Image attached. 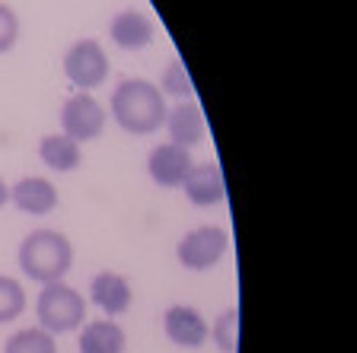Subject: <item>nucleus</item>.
I'll use <instances>...</instances> for the list:
<instances>
[{
    "label": "nucleus",
    "instance_id": "f257e3e1",
    "mask_svg": "<svg viewBox=\"0 0 357 353\" xmlns=\"http://www.w3.org/2000/svg\"><path fill=\"white\" fill-rule=\"evenodd\" d=\"M112 115L128 134H153L166 121L163 93L153 83L134 77L115 86L112 93Z\"/></svg>",
    "mask_w": 357,
    "mask_h": 353
},
{
    "label": "nucleus",
    "instance_id": "f03ea898",
    "mask_svg": "<svg viewBox=\"0 0 357 353\" xmlns=\"http://www.w3.org/2000/svg\"><path fill=\"white\" fill-rule=\"evenodd\" d=\"M16 261H20L22 274L29 280L58 283L70 271V265H74V245L58 229H36V233H29L22 239Z\"/></svg>",
    "mask_w": 357,
    "mask_h": 353
},
{
    "label": "nucleus",
    "instance_id": "7ed1b4c3",
    "mask_svg": "<svg viewBox=\"0 0 357 353\" xmlns=\"http://www.w3.org/2000/svg\"><path fill=\"white\" fill-rule=\"evenodd\" d=\"M38 322L48 334H64V331H74L77 324L83 322L86 315V302L83 296L77 293L74 287L67 283H45V290L38 293Z\"/></svg>",
    "mask_w": 357,
    "mask_h": 353
},
{
    "label": "nucleus",
    "instance_id": "20e7f679",
    "mask_svg": "<svg viewBox=\"0 0 357 353\" xmlns=\"http://www.w3.org/2000/svg\"><path fill=\"white\" fill-rule=\"evenodd\" d=\"M64 74L67 80L80 89H96L109 77V54L102 52V45L93 38H80L67 48L64 54Z\"/></svg>",
    "mask_w": 357,
    "mask_h": 353
},
{
    "label": "nucleus",
    "instance_id": "39448f33",
    "mask_svg": "<svg viewBox=\"0 0 357 353\" xmlns=\"http://www.w3.org/2000/svg\"><path fill=\"white\" fill-rule=\"evenodd\" d=\"M227 251V233L220 226H198L178 242V261L188 271H208Z\"/></svg>",
    "mask_w": 357,
    "mask_h": 353
},
{
    "label": "nucleus",
    "instance_id": "423d86ee",
    "mask_svg": "<svg viewBox=\"0 0 357 353\" xmlns=\"http://www.w3.org/2000/svg\"><path fill=\"white\" fill-rule=\"evenodd\" d=\"M61 125H64V134L74 140V143L96 140L105 127V111L89 93H80V96L64 102V109H61Z\"/></svg>",
    "mask_w": 357,
    "mask_h": 353
},
{
    "label": "nucleus",
    "instance_id": "0eeeda50",
    "mask_svg": "<svg viewBox=\"0 0 357 353\" xmlns=\"http://www.w3.org/2000/svg\"><path fill=\"white\" fill-rule=\"evenodd\" d=\"M192 166H195L192 153H188L185 147H178V143H160L147 159L150 178H153L160 188H176V185H182Z\"/></svg>",
    "mask_w": 357,
    "mask_h": 353
},
{
    "label": "nucleus",
    "instance_id": "6e6552de",
    "mask_svg": "<svg viewBox=\"0 0 357 353\" xmlns=\"http://www.w3.org/2000/svg\"><path fill=\"white\" fill-rule=\"evenodd\" d=\"M163 328H166V338H169L172 344L188 347V350L201 347L211 334L204 315H201L198 309H192V306H172V309H166Z\"/></svg>",
    "mask_w": 357,
    "mask_h": 353
},
{
    "label": "nucleus",
    "instance_id": "1a4fd4ad",
    "mask_svg": "<svg viewBox=\"0 0 357 353\" xmlns=\"http://www.w3.org/2000/svg\"><path fill=\"white\" fill-rule=\"evenodd\" d=\"M10 201L20 207L22 214L45 217V214H52L54 207H58V188H54L48 178L29 175V178H20V182L10 188Z\"/></svg>",
    "mask_w": 357,
    "mask_h": 353
},
{
    "label": "nucleus",
    "instance_id": "9d476101",
    "mask_svg": "<svg viewBox=\"0 0 357 353\" xmlns=\"http://www.w3.org/2000/svg\"><path fill=\"white\" fill-rule=\"evenodd\" d=\"M185 188V198L198 207H211V204H220L227 198V182L220 175V166L217 162H201V166H192L182 182Z\"/></svg>",
    "mask_w": 357,
    "mask_h": 353
},
{
    "label": "nucleus",
    "instance_id": "9b49d317",
    "mask_svg": "<svg viewBox=\"0 0 357 353\" xmlns=\"http://www.w3.org/2000/svg\"><path fill=\"white\" fill-rule=\"evenodd\" d=\"M166 127H169L172 143H178V147H185V150L195 147V143H201L204 134H208L204 111H201L192 99H188V102H178L176 109L166 115Z\"/></svg>",
    "mask_w": 357,
    "mask_h": 353
},
{
    "label": "nucleus",
    "instance_id": "f8f14e48",
    "mask_svg": "<svg viewBox=\"0 0 357 353\" xmlns=\"http://www.w3.org/2000/svg\"><path fill=\"white\" fill-rule=\"evenodd\" d=\"M109 32H112V42L119 45V48H125V52H141V48H147V45L153 42V26H150V19L144 13H137V10L119 13L112 19Z\"/></svg>",
    "mask_w": 357,
    "mask_h": 353
},
{
    "label": "nucleus",
    "instance_id": "ddd939ff",
    "mask_svg": "<svg viewBox=\"0 0 357 353\" xmlns=\"http://www.w3.org/2000/svg\"><path fill=\"white\" fill-rule=\"evenodd\" d=\"M89 293H93V302H96L102 312H109V315H121V312H128V306H131V287H128V280L112 271L96 274Z\"/></svg>",
    "mask_w": 357,
    "mask_h": 353
},
{
    "label": "nucleus",
    "instance_id": "4468645a",
    "mask_svg": "<svg viewBox=\"0 0 357 353\" xmlns=\"http://www.w3.org/2000/svg\"><path fill=\"white\" fill-rule=\"evenodd\" d=\"M38 156L48 169L54 172H74L80 166V143L67 137V134H48L38 143Z\"/></svg>",
    "mask_w": 357,
    "mask_h": 353
},
{
    "label": "nucleus",
    "instance_id": "2eb2a0df",
    "mask_svg": "<svg viewBox=\"0 0 357 353\" xmlns=\"http://www.w3.org/2000/svg\"><path fill=\"white\" fill-rule=\"evenodd\" d=\"M80 353H125V331L115 322H93L80 331Z\"/></svg>",
    "mask_w": 357,
    "mask_h": 353
},
{
    "label": "nucleus",
    "instance_id": "dca6fc26",
    "mask_svg": "<svg viewBox=\"0 0 357 353\" xmlns=\"http://www.w3.org/2000/svg\"><path fill=\"white\" fill-rule=\"evenodd\" d=\"M3 353H58V344L45 328H22L7 340Z\"/></svg>",
    "mask_w": 357,
    "mask_h": 353
},
{
    "label": "nucleus",
    "instance_id": "f3484780",
    "mask_svg": "<svg viewBox=\"0 0 357 353\" xmlns=\"http://www.w3.org/2000/svg\"><path fill=\"white\" fill-rule=\"evenodd\" d=\"M22 309H26V290H22V283L0 274V324L20 318Z\"/></svg>",
    "mask_w": 357,
    "mask_h": 353
},
{
    "label": "nucleus",
    "instance_id": "a211bd4d",
    "mask_svg": "<svg viewBox=\"0 0 357 353\" xmlns=\"http://www.w3.org/2000/svg\"><path fill=\"white\" fill-rule=\"evenodd\" d=\"M214 340L223 353H236L239 350V309L220 312V318L214 322Z\"/></svg>",
    "mask_w": 357,
    "mask_h": 353
},
{
    "label": "nucleus",
    "instance_id": "6ab92c4d",
    "mask_svg": "<svg viewBox=\"0 0 357 353\" xmlns=\"http://www.w3.org/2000/svg\"><path fill=\"white\" fill-rule=\"evenodd\" d=\"M163 89L169 93V96H178V99H188V96H192V80H188L185 64H182V61H172V64L166 67Z\"/></svg>",
    "mask_w": 357,
    "mask_h": 353
},
{
    "label": "nucleus",
    "instance_id": "aec40b11",
    "mask_svg": "<svg viewBox=\"0 0 357 353\" xmlns=\"http://www.w3.org/2000/svg\"><path fill=\"white\" fill-rule=\"evenodd\" d=\"M20 38V19H16L10 3H0V54L10 52Z\"/></svg>",
    "mask_w": 357,
    "mask_h": 353
},
{
    "label": "nucleus",
    "instance_id": "412c9836",
    "mask_svg": "<svg viewBox=\"0 0 357 353\" xmlns=\"http://www.w3.org/2000/svg\"><path fill=\"white\" fill-rule=\"evenodd\" d=\"M7 201H10V188L3 185V178H0V207L7 204Z\"/></svg>",
    "mask_w": 357,
    "mask_h": 353
}]
</instances>
